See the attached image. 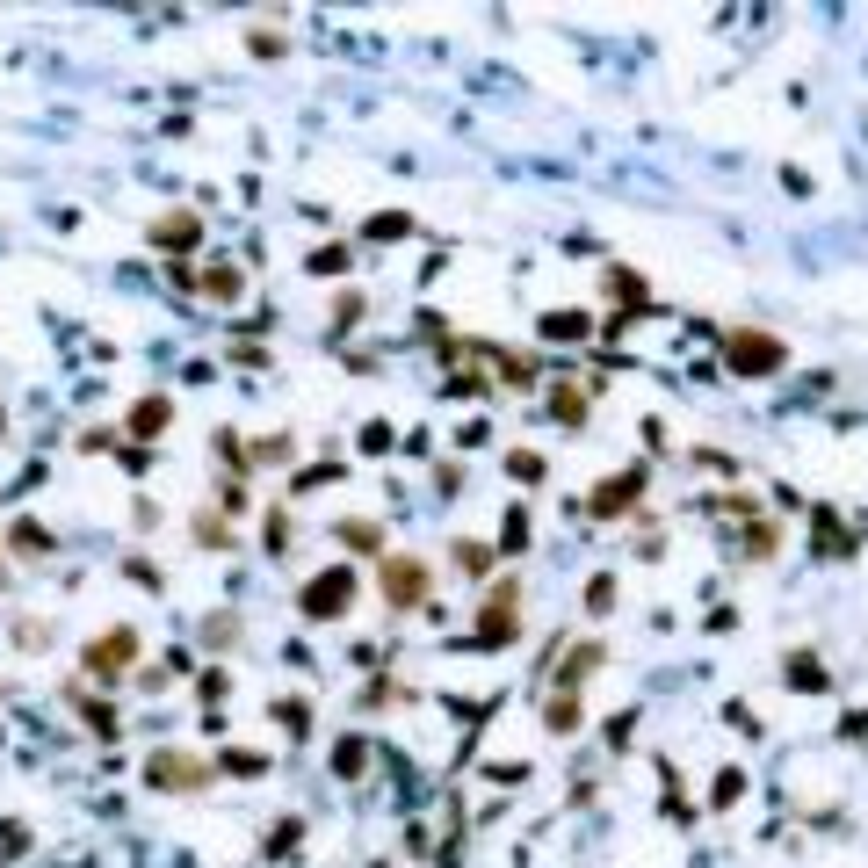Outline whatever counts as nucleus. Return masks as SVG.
I'll use <instances>...</instances> for the list:
<instances>
[{
    "label": "nucleus",
    "mask_w": 868,
    "mask_h": 868,
    "mask_svg": "<svg viewBox=\"0 0 868 868\" xmlns=\"http://www.w3.org/2000/svg\"><path fill=\"white\" fill-rule=\"evenodd\" d=\"M406 232H413V217H398V210L369 217V239H406Z\"/></svg>",
    "instance_id": "obj_9"
},
{
    "label": "nucleus",
    "mask_w": 868,
    "mask_h": 868,
    "mask_svg": "<svg viewBox=\"0 0 868 868\" xmlns=\"http://www.w3.org/2000/svg\"><path fill=\"white\" fill-rule=\"evenodd\" d=\"M608 290H615V297H623V304H644V283H637V275H623V268H615V275H608Z\"/></svg>",
    "instance_id": "obj_13"
},
{
    "label": "nucleus",
    "mask_w": 868,
    "mask_h": 868,
    "mask_svg": "<svg viewBox=\"0 0 868 868\" xmlns=\"http://www.w3.org/2000/svg\"><path fill=\"white\" fill-rule=\"evenodd\" d=\"M131 659H138V630H102L95 644H87V666L95 673H123Z\"/></svg>",
    "instance_id": "obj_4"
},
{
    "label": "nucleus",
    "mask_w": 868,
    "mask_h": 868,
    "mask_svg": "<svg viewBox=\"0 0 868 868\" xmlns=\"http://www.w3.org/2000/svg\"><path fill=\"white\" fill-rule=\"evenodd\" d=\"M543 333H550V340H572V333H586V319H572V312H557V319H543Z\"/></svg>",
    "instance_id": "obj_14"
},
{
    "label": "nucleus",
    "mask_w": 868,
    "mask_h": 868,
    "mask_svg": "<svg viewBox=\"0 0 868 868\" xmlns=\"http://www.w3.org/2000/svg\"><path fill=\"white\" fill-rule=\"evenodd\" d=\"M340 543H348V550H377V529H369V521H355V529L340 521Z\"/></svg>",
    "instance_id": "obj_11"
},
{
    "label": "nucleus",
    "mask_w": 868,
    "mask_h": 868,
    "mask_svg": "<svg viewBox=\"0 0 868 868\" xmlns=\"http://www.w3.org/2000/svg\"><path fill=\"white\" fill-rule=\"evenodd\" d=\"M0 579H8V565H0Z\"/></svg>",
    "instance_id": "obj_16"
},
{
    "label": "nucleus",
    "mask_w": 868,
    "mask_h": 868,
    "mask_svg": "<svg viewBox=\"0 0 868 868\" xmlns=\"http://www.w3.org/2000/svg\"><path fill=\"white\" fill-rule=\"evenodd\" d=\"M15 550H51V536L37 529V521H22V529H15Z\"/></svg>",
    "instance_id": "obj_15"
},
{
    "label": "nucleus",
    "mask_w": 868,
    "mask_h": 868,
    "mask_svg": "<svg viewBox=\"0 0 868 868\" xmlns=\"http://www.w3.org/2000/svg\"><path fill=\"white\" fill-rule=\"evenodd\" d=\"M637 485H644V471H623V478H608V485L594 492V514H615V507H623Z\"/></svg>",
    "instance_id": "obj_7"
},
{
    "label": "nucleus",
    "mask_w": 868,
    "mask_h": 868,
    "mask_svg": "<svg viewBox=\"0 0 868 868\" xmlns=\"http://www.w3.org/2000/svg\"><path fill=\"white\" fill-rule=\"evenodd\" d=\"M167 420H174V406H167V398H138V413H131V427H138V434H160Z\"/></svg>",
    "instance_id": "obj_8"
},
{
    "label": "nucleus",
    "mask_w": 868,
    "mask_h": 868,
    "mask_svg": "<svg viewBox=\"0 0 868 868\" xmlns=\"http://www.w3.org/2000/svg\"><path fill=\"white\" fill-rule=\"evenodd\" d=\"M384 601L391 608H420L427 601V565H420V557H391V565H384Z\"/></svg>",
    "instance_id": "obj_2"
},
{
    "label": "nucleus",
    "mask_w": 868,
    "mask_h": 868,
    "mask_svg": "<svg viewBox=\"0 0 868 868\" xmlns=\"http://www.w3.org/2000/svg\"><path fill=\"white\" fill-rule=\"evenodd\" d=\"M0 427H8V413H0Z\"/></svg>",
    "instance_id": "obj_17"
},
{
    "label": "nucleus",
    "mask_w": 868,
    "mask_h": 868,
    "mask_svg": "<svg viewBox=\"0 0 868 868\" xmlns=\"http://www.w3.org/2000/svg\"><path fill=\"white\" fill-rule=\"evenodd\" d=\"M203 290H210V297H239V268H210Z\"/></svg>",
    "instance_id": "obj_12"
},
{
    "label": "nucleus",
    "mask_w": 868,
    "mask_h": 868,
    "mask_svg": "<svg viewBox=\"0 0 868 868\" xmlns=\"http://www.w3.org/2000/svg\"><path fill=\"white\" fill-rule=\"evenodd\" d=\"M145 774H152V789H196V782H203V767H196L189 753H152Z\"/></svg>",
    "instance_id": "obj_6"
},
{
    "label": "nucleus",
    "mask_w": 868,
    "mask_h": 868,
    "mask_svg": "<svg viewBox=\"0 0 868 868\" xmlns=\"http://www.w3.org/2000/svg\"><path fill=\"white\" fill-rule=\"evenodd\" d=\"M550 413H557V420H579V413H586V398L565 384V391H550Z\"/></svg>",
    "instance_id": "obj_10"
},
{
    "label": "nucleus",
    "mask_w": 868,
    "mask_h": 868,
    "mask_svg": "<svg viewBox=\"0 0 868 868\" xmlns=\"http://www.w3.org/2000/svg\"><path fill=\"white\" fill-rule=\"evenodd\" d=\"M348 601H355V572H340V565H333V572H319V579L297 594V608L312 615V623H333V615L348 608Z\"/></svg>",
    "instance_id": "obj_1"
},
{
    "label": "nucleus",
    "mask_w": 868,
    "mask_h": 868,
    "mask_svg": "<svg viewBox=\"0 0 868 868\" xmlns=\"http://www.w3.org/2000/svg\"><path fill=\"white\" fill-rule=\"evenodd\" d=\"M196 239H203V217H196V210H167V217H152V246H160V254H189Z\"/></svg>",
    "instance_id": "obj_3"
},
{
    "label": "nucleus",
    "mask_w": 868,
    "mask_h": 868,
    "mask_svg": "<svg viewBox=\"0 0 868 868\" xmlns=\"http://www.w3.org/2000/svg\"><path fill=\"white\" fill-rule=\"evenodd\" d=\"M731 362L767 377V369H782V340H774V333H731Z\"/></svg>",
    "instance_id": "obj_5"
}]
</instances>
